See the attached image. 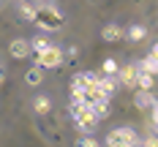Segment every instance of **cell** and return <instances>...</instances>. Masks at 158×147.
<instances>
[{"label":"cell","mask_w":158,"mask_h":147,"mask_svg":"<svg viewBox=\"0 0 158 147\" xmlns=\"http://www.w3.org/2000/svg\"><path fill=\"white\" fill-rule=\"evenodd\" d=\"M71 117H74V123L82 133H93L95 125H98V114L93 112V106L82 104V101H71Z\"/></svg>","instance_id":"obj_1"},{"label":"cell","mask_w":158,"mask_h":147,"mask_svg":"<svg viewBox=\"0 0 158 147\" xmlns=\"http://www.w3.org/2000/svg\"><path fill=\"white\" fill-rule=\"evenodd\" d=\"M33 22L38 27H44V30H57V27H63V14L57 8H52V6H44V8H35Z\"/></svg>","instance_id":"obj_2"},{"label":"cell","mask_w":158,"mask_h":147,"mask_svg":"<svg viewBox=\"0 0 158 147\" xmlns=\"http://www.w3.org/2000/svg\"><path fill=\"white\" fill-rule=\"evenodd\" d=\"M63 60H65V52L57 49V47H52V44L44 52H35V65L38 68H60Z\"/></svg>","instance_id":"obj_3"},{"label":"cell","mask_w":158,"mask_h":147,"mask_svg":"<svg viewBox=\"0 0 158 147\" xmlns=\"http://www.w3.org/2000/svg\"><path fill=\"white\" fill-rule=\"evenodd\" d=\"M106 145L112 147H131V145H139V136H136V131H131V128H114L106 136Z\"/></svg>","instance_id":"obj_4"},{"label":"cell","mask_w":158,"mask_h":147,"mask_svg":"<svg viewBox=\"0 0 158 147\" xmlns=\"http://www.w3.org/2000/svg\"><path fill=\"white\" fill-rule=\"evenodd\" d=\"M93 84H98V74H93V71L77 74L74 82H71V87H79V90H87V87H93Z\"/></svg>","instance_id":"obj_5"},{"label":"cell","mask_w":158,"mask_h":147,"mask_svg":"<svg viewBox=\"0 0 158 147\" xmlns=\"http://www.w3.org/2000/svg\"><path fill=\"white\" fill-rule=\"evenodd\" d=\"M8 52H11V57H16V60H25V57L30 55V41H25V38H16V41H11Z\"/></svg>","instance_id":"obj_6"},{"label":"cell","mask_w":158,"mask_h":147,"mask_svg":"<svg viewBox=\"0 0 158 147\" xmlns=\"http://www.w3.org/2000/svg\"><path fill=\"white\" fill-rule=\"evenodd\" d=\"M136 76H139V63H131L120 71V82L126 87H136Z\"/></svg>","instance_id":"obj_7"},{"label":"cell","mask_w":158,"mask_h":147,"mask_svg":"<svg viewBox=\"0 0 158 147\" xmlns=\"http://www.w3.org/2000/svg\"><path fill=\"white\" fill-rule=\"evenodd\" d=\"M134 104H136L139 109H150V106L156 104V96H153L150 90H142V87H139V93L134 96Z\"/></svg>","instance_id":"obj_8"},{"label":"cell","mask_w":158,"mask_h":147,"mask_svg":"<svg viewBox=\"0 0 158 147\" xmlns=\"http://www.w3.org/2000/svg\"><path fill=\"white\" fill-rule=\"evenodd\" d=\"M98 87H101V93L106 98L114 96V90H117V84H114V76L112 74H106V76H98Z\"/></svg>","instance_id":"obj_9"},{"label":"cell","mask_w":158,"mask_h":147,"mask_svg":"<svg viewBox=\"0 0 158 147\" xmlns=\"http://www.w3.org/2000/svg\"><path fill=\"white\" fill-rule=\"evenodd\" d=\"M139 71H147V74H153V76H156V74H158V57H156V55H147V57H142Z\"/></svg>","instance_id":"obj_10"},{"label":"cell","mask_w":158,"mask_h":147,"mask_svg":"<svg viewBox=\"0 0 158 147\" xmlns=\"http://www.w3.org/2000/svg\"><path fill=\"white\" fill-rule=\"evenodd\" d=\"M144 35H147V30H144L142 25H131L128 33H126V38H128V41H134V44H136V41H144Z\"/></svg>","instance_id":"obj_11"},{"label":"cell","mask_w":158,"mask_h":147,"mask_svg":"<svg viewBox=\"0 0 158 147\" xmlns=\"http://www.w3.org/2000/svg\"><path fill=\"white\" fill-rule=\"evenodd\" d=\"M101 35H104V41H106V44H114V41H117L123 33H120V27H117V25H106Z\"/></svg>","instance_id":"obj_12"},{"label":"cell","mask_w":158,"mask_h":147,"mask_svg":"<svg viewBox=\"0 0 158 147\" xmlns=\"http://www.w3.org/2000/svg\"><path fill=\"white\" fill-rule=\"evenodd\" d=\"M90 106H93V112L98 114V117H106V114H109V98H98Z\"/></svg>","instance_id":"obj_13"},{"label":"cell","mask_w":158,"mask_h":147,"mask_svg":"<svg viewBox=\"0 0 158 147\" xmlns=\"http://www.w3.org/2000/svg\"><path fill=\"white\" fill-rule=\"evenodd\" d=\"M153 82H156V76H153V74H147V71H139V76H136V87H142V90H150V87H153Z\"/></svg>","instance_id":"obj_14"},{"label":"cell","mask_w":158,"mask_h":147,"mask_svg":"<svg viewBox=\"0 0 158 147\" xmlns=\"http://www.w3.org/2000/svg\"><path fill=\"white\" fill-rule=\"evenodd\" d=\"M33 109H35L38 114H47L49 109H52V104H49L47 96H38V98H35V104H33Z\"/></svg>","instance_id":"obj_15"},{"label":"cell","mask_w":158,"mask_h":147,"mask_svg":"<svg viewBox=\"0 0 158 147\" xmlns=\"http://www.w3.org/2000/svg\"><path fill=\"white\" fill-rule=\"evenodd\" d=\"M25 82L33 84V87H35V84H41V71H38V68H30V71L25 74Z\"/></svg>","instance_id":"obj_16"},{"label":"cell","mask_w":158,"mask_h":147,"mask_svg":"<svg viewBox=\"0 0 158 147\" xmlns=\"http://www.w3.org/2000/svg\"><path fill=\"white\" fill-rule=\"evenodd\" d=\"M47 47H49V41H47V38H35V41L30 44V52H44Z\"/></svg>","instance_id":"obj_17"},{"label":"cell","mask_w":158,"mask_h":147,"mask_svg":"<svg viewBox=\"0 0 158 147\" xmlns=\"http://www.w3.org/2000/svg\"><path fill=\"white\" fill-rule=\"evenodd\" d=\"M104 74H112V76H114V74H117V63H114V60H104Z\"/></svg>","instance_id":"obj_18"},{"label":"cell","mask_w":158,"mask_h":147,"mask_svg":"<svg viewBox=\"0 0 158 147\" xmlns=\"http://www.w3.org/2000/svg\"><path fill=\"white\" fill-rule=\"evenodd\" d=\"M33 14H35V8H30V6H22V16H25V19H30V22H33Z\"/></svg>","instance_id":"obj_19"},{"label":"cell","mask_w":158,"mask_h":147,"mask_svg":"<svg viewBox=\"0 0 158 147\" xmlns=\"http://www.w3.org/2000/svg\"><path fill=\"white\" fill-rule=\"evenodd\" d=\"M79 145H82V147H95V145H98V142H95V139H90V136H85V139H82Z\"/></svg>","instance_id":"obj_20"},{"label":"cell","mask_w":158,"mask_h":147,"mask_svg":"<svg viewBox=\"0 0 158 147\" xmlns=\"http://www.w3.org/2000/svg\"><path fill=\"white\" fill-rule=\"evenodd\" d=\"M150 112H153V123H156V128H158V101L150 106Z\"/></svg>","instance_id":"obj_21"},{"label":"cell","mask_w":158,"mask_h":147,"mask_svg":"<svg viewBox=\"0 0 158 147\" xmlns=\"http://www.w3.org/2000/svg\"><path fill=\"white\" fill-rule=\"evenodd\" d=\"M144 145H150V147H158V136H150V139H147Z\"/></svg>","instance_id":"obj_22"},{"label":"cell","mask_w":158,"mask_h":147,"mask_svg":"<svg viewBox=\"0 0 158 147\" xmlns=\"http://www.w3.org/2000/svg\"><path fill=\"white\" fill-rule=\"evenodd\" d=\"M150 55H156V57H158V44H156V47H153V52H150Z\"/></svg>","instance_id":"obj_23"},{"label":"cell","mask_w":158,"mask_h":147,"mask_svg":"<svg viewBox=\"0 0 158 147\" xmlns=\"http://www.w3.org/2000/svg\"><path fill=\"white\" fill-rule=\"evenodd\" d=\"M0 84H3V76H0Z\"/></svg>","instance_id":"obj_24"}]
</instances>
